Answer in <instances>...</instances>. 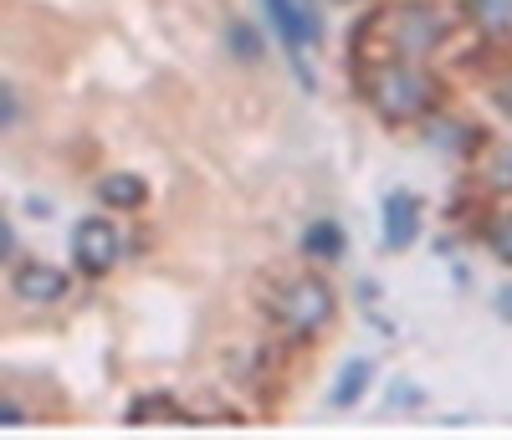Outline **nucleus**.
Returning <instances> with one entry per match:
<instances>
[{
  "label": "nucleus",
  "instance_id": "obj_2",
  "mask_svg": "<svg viewBox=\"0 0 512 440\" xmlns=\"http://www.w3.org/2000/svg\"><path fill=\"white\" fill-rule=\"evenodd\" d=\"M272 313H277V323H282L292 338H313V333L333 318V292H328V282H318V277H297V282H287V287L277 292Z\"/></svg>",
  "mask_w": 512,
  "mask_h": 440
},
{
  "label": "nucleus",
  "instance_id": "obj_16",
  "mask_svg": "<svg viewBox=\"0 0 512 440\" xmlns=\"http://www.w3.org/2000/svg\"><path fill=\"white\" fill-rule=\"evenodd\" d=\"M487 180H492L497 190H512V154H502V159L492 164V174H487Z\"/></svg>",
  "mask_w": 512,
  "mask_h": 440
},
{
  "label": "nucleus",
  "instance_id": "obj_5",
  "mask_svg": "<svg viewBox=\"0 0 512 440\" xmlns=\"http://www.w3.org/2000/svg\"><path fill=\"white\" fill-rule=\"evenodd\" d=\"M16 297L36 302V307H52V302L67 297V277L57 267H47V261H26V267L16 272Z\"/></svg>",
  "mask_w": 512,
  "mask_h": 440
},
{
  "label": "nucleus",
  "instance_id": "obj_1",
  "mask_svg": "<svg viewBox=\"0 0 512 440\" xmlns=\"http://www.w3.org/2000/svg\"><path fill=\"white\" fill-rule=\"evenodd\" d=\"M369 98H374V108L390 123H410V118H420L425 108L436 103V82L425 77L415 62H390V67L374 72Z\"/></svg>",
  "mask_w": 512,
  "mask_h": 440
},
{
  "label": "nucleus",
  "instance_id": "obj_4",
  "mask_svg": "<svg viewBox=\"0 0 512 440\" xmlns=\"http://www.w3.org/2000/svg\"><path fill=\"white\" fill-rule=\"evenodd\" d=\"M72 256H77V267L88 272V277H103L118 267V256H123V241L113 231V220H82V226L72 231Z\"/></svg>",
  "mask_w": 512,
  "mask_h": 440
},
{
  "label": "nucleus",
  "instance_id": "obj_7",
  "mask_svg": "<svg viewBox=\"0 0 512 440\" xmlns=\"http://www.w3.org/2000/svg\"><path fill=\"white\" fill-rule=\"evenodd\" d=\"M267 11H272V26H277V36L287 41V52H303L308 41L318 36V26H313V16L297 6V0H267Z\"/></svg>",
  "mask_w": 512,
  "mask_h": 440
},
{
  "label": "nucleus",
  "instance_id": "obj_19",
  "mask_svg": "<svg viewBox=\"0 0 512 440\" xmlns=\"http://www.w3.org/2000/svg\"><path fill=\"white\" fill-rule=\"evenodd\" d=\"M497 313H502V318H512V287H502V292H497Z\"/></svg>",
  "mask_w": 512,
  "mask_h": 440
},
{
  "label": "nucleus",
  "instance_id": "obj_9",
  "mask_svg": "<svg viewBox=\"0 0 512 440\" xmlns=\"http://www.w3.org/2000/svg\"><path fill=\"white\" fill-rule=\"evenodd\" d=\"M344 226H338V220H313V226L303 231V251L313 256V261H338L344 256Z\"/></svg>",
  "mask_w": 512,
  "mask_h": 440
},
{
  "label": "nucleus",
  "instance_id": "obj_12",
  "mask_svg": "<svg viewBox=\"0 0 512 440\" xmlns=\"http://www.w3.org/2000/svg\"><path fill=\"white\" fill-rule=\"evenodd\" d=\"M487 246H492V256H497V261H507V267H512V210L492 220V231H487Z\"/></svg>",
  "mask_w": 512,
  "mask_h": 440
},
{
  "label": "nucleus",
  "instance_id": "obj_18",
  "mask_svg": "<svg viewBox=\"0 0 512 440\" xmlns=\"http://www.w3.org/2000/svg\"><path fill=\"white\" fill-rule=\"evenodd\" d=\"M11 246H16V236H11V220L0 215V256H11Z\"/></svg>",
  "mask_w": 512,
  "mask_h": 440
},
{
  "label": "nucleus",
  "instance_id": "obj_17",
  "mask_svg": "<svg viewBox=\"0 0 512 440\" xmlns=\"http://www.w3.org/2000/svg\"><path fill=\"white\" fill-rule=\"evenodd\" d=\"M0 425H31V415L16 400H0Z\"/></svg>",
  "mask_w": 512,
  "mask_h": 440
},
{
  "label": "nucleus",
  "instance_id": "obj_6",
  "mask_svg": "<svg viewBox=\"0 0 512 440\" xmlns=\"http://www.w3.org/2000/svg\"><path fill=\"white\" fill-rule=\"evenodd\" d=\"M415 236H420V205L410 195H390L384 200V246L405 251Z\"/></svg>",
  "mask_w": 512,
  "mask_h": 440
},
{
  "label": "nucleus",
  "instance_id": "obj_15",
  "mask_svg": "<svg viewBox=\"0 0 512 440\" xmlns=\"http://www.w3.org/2000/svg\"><path fill=\"white\" fill-rule=\"evenodd\" d=\"M16 118H21V103H16V93H11V87L0 82V128H11Z\"/></svg>",
  "mask_w": 512,
  "mask_h": 440
},
{
  "label": "nucleus",
  "instance_id": "obj_10",
  "mask_svg": "<svg viewBox=\"0 0 512 440\" xmlns=\"http://www.w3.org/2000/svg\"><path fill=\"white\" fill-rule=\"evenodd\" d=\"M369 359H349L344 364V374H338V384H333V394L328 400L338 405V410H349V405H359V394H364V384H369Z\"/></svg>",
  "mask_w": 512,
  "mask_h": 440
},
{
  "label": "nucleus",
  "instance_id": "obj_14",
  "mask_svg": "<svg viewBox=\"0 0 512 440\" xmlns=\"http://www.w3.org/2000/svg\"><path fill=\"white\" fill-rule=\"evenodd\" d=\"M477 16L487 26H507L512 21V0H477Z\"/></svg>",
  "mask_w": 512,
  "mask_h": 440
},
{
  "label": "nucleus",
  "instance_id": "obj_3",
  "mask_svg": "<svg viewBox=\"0 0 512 440\" xmlns=\"http://www.w3.org/2000/svg\"><path fill=\"white\" fill-rule=\"evenodd\" d=\"M379 31L390 36V52L400 62H420L441 41V16L431 6H395L390 16L379 21Z\"/></svg>",
  "mask_w": 512,
  "mask_h": 440
},
{
  "label": "nucleus",
  "instance_id": "obj_13",
  "mask_svg": "<svg viewBox=\"0 0 512 440\" xmlns=\"http://www.w3.org/2000/svg\"><path fill=\"white\" fill-rule=\"evenodd\" d=\"M461 134H466L461 123H436V128H431V139H436V149H466V144H472V139H461Z\"/></svg>",
  "mask_w": 512,
  "mask_h": 440
},
{
  "label": "nucleus",
  "instance_id": "obj_8",
  "mask_svg": "<svg viewBox=\"0 0 512 440\" xmlns=\"http://www.w3.org/2000/svg\"><path fill=\"white\" fill-rule=\"evenodd\" d=\"M98 200L103 205H113V210H134V205H144L149 200V190H144V180H139V174H103V180H98Z\"/></svg>",
  "mask_w": 512,
  "mask_h": 440
},
{
  "label": "nucleus",
  "instance_id": "obj_20",
  "mask_svg": "<svg viewBox=\"0 0 512 440\" xmlns=\"http://www.w3.org/2000/svg\"><path fill=\"white\" fill-rule=\"evenodd\" d=\"M497 103H502V113H507V118H512V77H507V82H502V93H497Z\"/></svg>",
  "mask_w": 512,
  "mask_h": 440
},
{
  "label": "nucleus",
  "instance_id": "obj_11",
  "mask_svg": "<svg viewBox=\"0 0 512 440\" xmlns=\"http://www.w3.org/2000/svg\"><path fill=\"white\" fill-rule=\"evenodd\" d=\"M231 52L241 62H262V36H256L246 21H231Z\"/></svg>",
  "mask_w": 512,
  "mask_h": 440
}]
</instances>
